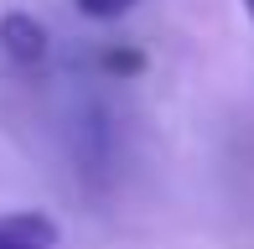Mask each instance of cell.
<instances>
[{
    "label": "cell",
    "instance_id": "cell-1",
    "mask_svg": "<svg viewBox=\"0 0 254 249\" xmlns=\"http://www.w3.org/2000/svg\"><path fill=\"white\" fill-rule=\"evenodd\" d=\"M0 52H5L10 62H21V67H37L47 58V26H42L37 16H26V10L0 16Z\"/></svg>",
    "mask_w": 254,
    "mask_h": 249
},
{
    "label": "cell",
    "instance_id": "cell-2",
    "mask_svg": "<svg viewBox=\"0 0 254 249\" xmlns=\"http://www.w3.org/2000/svg\"><path fill=\"white\" fill-rule=\"evenodd\" d=\"M0 249H57V223L47 213H5L0 218Z\"/></svg>",
    "mask_w": 254,
    "mask_h": 249
},
{
    "label": "cell",
    "instance_id": "cell-3",
    "mask_svg": "<svg viewBox=\"0 0 254 249\" xmlns=\"http://www.w3.org/2000/svg\"><path fill=\"white\" fill-rule=\"evenodd\" d=\"M78 10L88 21H120L125 10H135V0H78Z\"/></svg>",
    "mask_w": 254,
    "mask_h": 249
},
{
    "label": "cell",
    "instance_id": "cell-4",
    "mask_svg": "<svg viewBox=\"0 0 254 249\" xmlns=\"http://www.w3.org/2000/svg\"><path fill=\"white\" fill-rule=\"evenodd\" d=\"M99 62H104V73H140L145 58H140V52H120V47H109Z\"/></svg>",
    "mask_w": 254,
    "mask_h": 249
},
{
    "label": "cell",
    "instance_id": "cell-5",
    "mask_svg": "<svg viewBox=\"0 0 254 249\" xmlns=\"http://www.w3.org/2000/svg\"><path fill=\"white\" fill-rule=\"evenodd\" d=\"M244 10H249V21H254V0H244Z\"/></svg>",
    "mask_w": 254,
    "mask_h": 249
}]
</instances>
